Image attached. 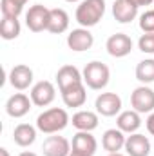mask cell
I'll use <instances>...</instances> for the list:
<instances>
[{"instance_id":"3957f363","label":"cell","mask_w":154,"mask_h":156,"mask_svg":"<svg viewBox=\"0 0 154 156\" xmlns=\"http://www.w3.org/2000/svg\"><path fill=\"white\" fill-rule=\"evenodd\" d=\"M82 76H83V83H85L89 89L102 91V89L107 87V83H109L111 71H109V67H107L103 62L93 60V62H89V64L83 67Z\"/></svg>"},{"instance_id":"83f0119b","label":"cell","mask_w":154,"mask_h":156,"mask_svg":"<svg viewBox=\"0 0 154 156\" xmlns=\"http://www.w3.org/2000/svg\"><path fill=\"white\" fill-rule=\"evenodd\" d=\"M145 125H147V131L151 133L154 136V111L149 115V118H147V122H145Z\"/></svg>"},{"instance_id":"7c38bea8","label":"cell","mask_w":154,"mask_h":156,"mask_svg":"<svg viewBox=\"0 0 154 156\" xmlns=\"http://www.w3.org/2000/svg\"><path fill=\"white\" fill-rule=\"evenodd\" d=\"M9 83L16 91H26L33 83V69L26 64H18L9 71Z\"/></svg>"},{"instance_id":"d6a6232c","label":"cell","mask_w":154,"mask_h":156,"mask_svg":"<svg viewBox=\"0 0 154 156\" xmlns=\"http://www.w3.org/2000/svg\"><path fill=\"white\" fill-rule=\"evenodd\" d=\"M69 156H87V154H82V153H76V151H71Z\"/></svg>"},{"instance_id":"ffe728a7","label":"cell","mask_w":154,"mask_h":156,"mask_svg":"<svg viewBox=\"0 0 154 156\" xmlns=\"http://www.w3.org/2000/svg\"><path fill=\"white\" fill-rule=\"evenodd\" d=\"M37 140V127L29 123H18L13 131V142L20 147H29Z\"/></svg>"},{"instance_id":"44dd1931","label":"cell","mask_w":154,"mask_h":156,"mask_svg":"<svg viewBox=\"0 0 154 156\" xmlns=\"http://www.w3.org/2000/svg\"><path fill=\"white\" fill-rule=\"evenodd\" d=\"M78 82H83V76L82 73L78 71L75 66H62L56 73V83H58V89H65L73 83H78Z\"/></svg>"},{"instance_id":"d4e9b609","label":"cell","mask_w":154,"mask_h":156,"mask_svg":"<svg viewBox=\"0 0 154 156\" xmlns=\"http://www.w3.org/2000/svg\"><path fill=\"white\" fill-rule=\"evenodd\" d=\"M0 9H2V15L4 16H9V18H18L24 11V5L13 2V0H2L0 4Z\"/></svg>"},{"instance_id":"4dcf8cb0","label":"cell","mask_w":154,"mask_h":156,"mask_svg":"<svg viewBox=\"0 0 154 156\" xmlns=\"http://www.w3.org/2000/svg\"><path fill=\"white\" fill-rule=\"evenodd\" d=\"M0 156H9V151H7L5 147H2V149H0Z\"/></svg>"},{"instance_id":"52a82bcc","label":"cell","mask_w":154,"mask_h":156,"mask_svg":"<svg viewBox=\"0 0 154 156\" xmlns=\"http://www.w3.org/2000/svg\"><path fill=\"white\" fill-rule=\"evenodd\" d=\"M94 107H96V113L102 115V116H107V118L116 116L121 111V98L116 93H102L96 98Z\"/></svg>"},{"instance_id":"8992f818","label":"cell","mask_w":154,"mask_h":156,"mask_svg":"<svg viewBox=\"0 0 154 156\" xmlns=\"http://www.w3.org/2000/svg\"><path fill=\"white\" fill-rule=\"evenodd\" d=\"M29 96H31V100L37 107H47L56 98V89L49 80H42V82H37L31 87Z\"/></svg>"},{"instance_id":"d6986e66","label":"cell","mask_w":154,"mask_h":156,"mask_svg":"<svg viewBox=\"0 0 154 156\" xmlns=\"http://www.w3.org/2000/svg\"><path fill=\"white\" fill-rule=\"evenodd\" d=\"M116 125H118L120 131L132 134V133H136V131L142 127V116H140V113H136L134 109L123 111V113H120L118 118H116Z\"/></svg>"},{"instance_id":"277c9868","label":"cell","mask_w":154,"mask_h":156,"mask_svg":"<svg viewBox=\"0 0 154 156\" xmlns=\"http://www.w3.org/2000/svg\"><path fill=\"white\" fill-rule=\"evenodd\" d=\"M131 107L140 113H152L154 111V91L147 85H140L131 93Z\"/></svg>"},{"instance_id":"836d02e7","label":"cell","mask_w":154,"mask_h":156,"mask_svg":"<svg viewBox=\"0 0 154 156\" xmlns=\"http://www.w3.org/2000/svg\"><path fill=\"white\" fill-rule=\"evenodd\" d=\"M109 156H123V154H120V153H114V154H109Z\"/></svg>"},{"instance_id":"603a6c76","label":"cell","mask_w":154,"mask_h":156,"mask_svg":"<svg viewBox=\"0 0 154 156\" xmlns=\"http://www.w3.org/2000/svg\"><path fill=\"white\" fill-rule=\"evenodd\" d=\"M20 31H22V26H20L18 18H9V16L2 18V22H0V37L4 40L18 38Z\"/></svg>"},{"instance_id":"9a60e30c","label":"cell","mask_w":154,"mask_h":156,"mask_svg":"<svg viewBox=\"0 0 154 156\" xmlns=\"http://www.w3.org/2000/svg\"><path fill=\"white\" fill-rule=\"evenodd\" d=\"M71 147H73V151H76V153L93 156L96 153V149H98V142H96V138H94L89 131H78L76 134L73 136Z\"/></svg>"},{"instance_id":"9c48e42d","label":"cell","mask_w":154,"mask_h":156,"mask_svg":"<svg viewBox=\"0 0 154 156\" xmlns=\"http://www.w3.org/2000/svg\"><path fill=\"white\" fill-rule=\"evenodd\" d=\"M33 100L24 94V93H15L13 96H9V100L5 102V113L11 118H22L31 111Z\"/></svg>"},{"instance_id":"4fadbf2b","label":"cell","mask_w":154,"mask_h":156,"mask_svg":"<svg viewBox=\"0 0 154 156\" xmlns=\"http://www.w3.org/2000/svg\"><path fill=\"white\" fill-rule=\"evenodd\" d=\"M125 153L129 156H149L151 154V142L145 134L132 133L125 140Z\"/></svg>"},{"instance_id":"5b68a950","label":"cell","mask_w":154,"mask_h":156,"mask_svg":"<svg viewBox=\"0 0 154 156\" xmlns=\"http://www.w3.org/2000/svg\"><path fill=\"white\" fill-rule=\"evenodd\" d=\"M49 13L51 9H47L42 4H35L29 7V11L26 13V26L29 27V31L40 33V31H47V24H49Z\"/></svg>"},{"instance_id":"ac0fdd59","label":"cell","mask_w":154,"mask_h":156,"mask_svg":"<svg viewBox=\"0 0 154 156\" xmlns=\"http://www.w3.org/2000/svg\"><path fill=\"white\" fill-rule=\"evenodd\" d=\"M67 27H69V15H67V11H64L60 7L51 9L47 31L53 33V35H62V33L67 31Z\"/></svg>"},{"instance_id":"e0dca14e","label":"cell","mask_w":154,"mask_h":156,"mask_svg":"<svg viewBox=\"0 0 154 156\" xmlns=\"http://www.w3.org/2000/svg\"><path fill=\"white\" fill-rule=\"evenodd\" d=\"M125 133L120 131V129H107L102 136V145L103 149L109 153V154H114V153H120L123 147H125Z\"/></svg>"},{"instance_id":"30bf717a","label":"cell","mask_w":154,"mask_h":156,"mask_svg":"<svg viewBox=\"0 0 154 156\" xmlns=\"http://www.w3.org/2000/svg\"><path fill=\"white\" fill-rule=\"evenodd\" d=\"M42 153H44V156H69L71 154V144L64 136L51 134L44 140Z\"/></svg>"},{"instance_id":"e575fe53","label":"cell","mask_w":154,"mask_h":156,"mask_svg":"<svg viewBox=\"0 0 154 156\" xmlns=\"http://www.w3.org/2000/svg\"><path fill=\"white\" fill-rule=\"evenodd\" d=\"M65 2H71L73 4V2H80V0H65Z\"/></svg>"},{"instance_id":"5bb4252c","label":"cell","mask_w":154,"mask_h":156,"mask_svg":"<svg viewBox=\"0 0 154 156\" xmlns=\"http://www.w3.org/2000/svg\"><path fill=\"white\" fill-rule=\"evenodd\" d=\"M60 93H62V100H64L65 107H82L87 100V91H85L83 82L73 83V85L62 89Z\"/></svg>"},{"instance_id":"8fae6325","label":"cell","mask_w":154,"mask_h":156,"mask_svg":"<svg viewBox=\"0 0 154 156\" xmlns=\"http://www.w3.org/2000/svg\"><path fill=\"white\" fill-rule=\"evenodd\" d=\"M93 44H94V37H93V33H91L87 27L73 29V31L67 35V45H69V49L75 51V53H82V51L91 49Z\"/></svg>"},{"instance_id":"ba28073f","label":"cell","mask_w":154,"mask_h":156,"mask_svg":"<svg viewBox=\"0 0 154 156\" xmlns=\"http://www.w3.org/2000/svg\"><path fill=\"white\" fill-rule=\"evenodd\" d=\"M105 49L111 56L114 58H123L132 51V40L125 33H114L105 42Z\"/></svg>"},{"instance_id":"cb8c5ba5","label":"cell","mask_w":154,"mask_h":156,"mask_svg":"<svg viewBox=\"0 0 154 156\" xmlns=\"http://www.w3.org/2000/svg\"><path fill=\"white\" fill-rule=\"evenodd\" d=\"M136 80L143 85L154 82V58H145L136 66Z\"/></svg>"},{"instance_id":"6da1fadb","label":"cell","mask_w":154,"mask_h":156,"mask_svg":"<svg viewBox=\"0 0 154 156\" xmlns=\"http://www.w3.org/2000/svg\"><path fill=\"white\" fill-rule=\"evenodd\" d=\"M69 115L62 107H51L37 118V129L44 134H56L69 125Z\"/></svg>"},{"instance_id":"f546056e","label":"cell","mask_w":154,"mask_h":156,"mask_svg":"<svg viewBox=\"0 0 154 156\" xmlns=\"http://www.w3.org/2000/svg\"><path fill=\"white\" fill-rule=\"evenodd\" d=\"M18 156H38L37 153H31V151H24V153H20Z\"/></svg>"},{"instance_id":"2e32d148","label":"cell","mask_w":154,"mask_h":156,"mask_svg":"<svg viewBox=\"0 0 154 156\" xmlns=\"http://www.w3.org/2000/svg\"><path fill=\"white\" fill-rule=\"evenodd\" d=\"M113 16L120 24H129L138 16V5L131 0H114L113 4Z\"/></svg>"},{"instance_id":"7a4b0ae2","label":"cell","mask_w":154,"mask_h":156,"mask_svg":"<svg viewBox=\"0 0 154 156\" xmlns=\"http://www.w3.org/2000/svg\"><path fill=\"white\" fill-rule=\"evenodd\" d=\"M105 15V0H82L76 7L75 18L82 27L96 26Z\"/></svg>"},{"instance_id":"1f68e13d","label":"cell","mask_w":154,"mask_h":156,"mask_svg":"<svg viewBox=\"0 0 154 156\" xmlns=\"http://www.w3.org/2000/svg\"><path fill=\"white\" fill-rule=\"evenodd\" d=\"M13 2H16V4H20V5H26L29 0H13Z\"/></svg>"},{"instance_id":"484cf974","label":"cell","mask_w":154,"mask_h":156,"mask_svg":"<svg viewBox=\"0 0 154 156\" xmlns=\"http://www.w3.org/2000/svg\"><path fill=\"white\" fill-rule=\"evenodd\" d=\"M138 49L145 55H154V33H143L138 40Z\"/></svg>"},{"instance_id":"f1b7e54d","label":"cell","mask_w":154,"mask_h":156,"mask_svg":"<svg viewBox=\"0 0 154 156\" xmlns=\"http://www.w3.org/2000/svg\"><path fill=\"white\" fill-rule=\"evenodd\" d=\"M132 4H136L138 7L140 5H151V4H154V0H131Z\"/></svg>"},{"instance_id":"4316f807","label":"cell","mask_w":154,"mask_h":156,"mask_svg":"<svg viewBox=\"0 0 154 156\" xmlns=\"http://www.w3.org/2000/svg\"><path fill=\"white\" fill-rule=\"evenodd\" d=\"M140 29L143 33H154V9L145 11L140 16Z\"/></svg>"},{"instance_id":"7402d4cb","label":"cell","mask_w":154,"mask_h":156,"mask_svg":"<svg viewBox=\"0 0 154 156\" xmlns=\"http://www.w3.org/2000/svg\"><path fill=\"white\" fill-rule=\"evenodd\" d=\"M73 127H76L78 131H94L98 127V113L93 111H78L73 115Z\"/></svg>"}]
</instances>
